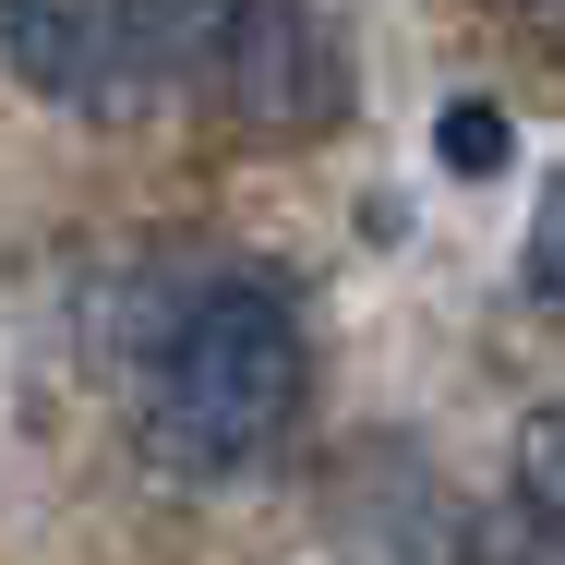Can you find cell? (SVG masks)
<instances>
[{"label": "cell", "instance_id": "cell-2", "mask_svg": "<svg viewBox=\"0 0 565 565\" xmlns=\"http://www.w3.org/2000/svg\"><path fill=\"white\" fill-rule=\"evenodd\" d=\"M0 61L49 109H85V120H132L145 85H169L132 0H0Z\"/></svg>", "mask_w": 565, "mask_h": 565}, {"label": "cell", "instance_id": "cell-6", "mask_svg": "<svg viewBox=\"0 0 565 565\" xmlns=\"http://www.w3.org/2000/svg\"><path fill=\"white\" fill-rule=\"evenodd\" d=\"M493 12H505L530 49H554V61H565V0H493Z\"/></svg>", "mask_w": 565, "mask_h": 565}, {"label": "cell", "instance_id": "cell-5", "mask_svg": "<svg viewBox=\"0 0 565 565\" xmlns=\"http://www.w3.org/2000/svg\"><path fill=\"white\" fill-rule=\"evenodd\" d=\"M530 289L565 313V181L542 193V217H530Z\"/></svg>", "mask_w": 565, "mask_h": 565}, {"label": "cell", "instance_id": "cell-4", "mask_svg": "<svg viewBox=\"0 0 565 565\" xmlns=\"http://www.w3.org/2000/svg\"><path fill=\"white\" fill-rule=\"evenodd\" d=\"M518 493H530V518L565 530V409H542V422L518 434Z\"/></svg>", "mask_w": 565, "mask_h": 565}, {"label": "cell", "instance_id": "cell-3", "mask_svg": "<svg viewBox=\"0 0 565 565\" xmlns=\"http://www.w3.org/2000/svg\"><path fill=\"white\" fill-rule=\"evenodd\" d=\"M434 157H446V169H469V181H493V169L518 157V132H505V109H493V97H457V109H434Z\"/></svg>", "mask_w": 565, "mask_h": 565}, {"label": "cell", "instance_id": "cell-1", "mask_svg": "<svg viewBox=\"0 0 565 565\" xmlns=\"http://www.w3.org/2000/svg\"><path fill=\"white\" fill-rule=\"evenodd\" d=\"M313 397V338H301V301L277 277H205L169 338L145 349V385H132V434L169 481H241L289 446Z\"/></svg>", "mask_w": 565, "mask_h": 565}]
</instances>
